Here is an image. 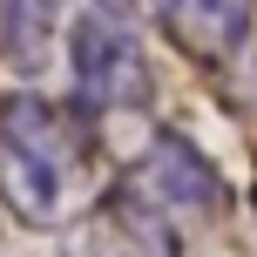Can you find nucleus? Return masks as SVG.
<instances>
[{
    "label": "nucleus",
    "mask_w": 257,
    "mask_h": 257,
    "mask_svg": "<svg viewBox=\"0 0 257 257\" xmlns=\"http://www.w3.org/2000/svg\"><path fill=\"white\" fill-rule=\"evenodd\" d=\"M68 81L81 115H142L156 95V68L128 14H75L68 21Z\"/></svg>",
    "instance_id": "nucleus-2"
},
{
    "label": "nucleus",
    "mask_w": 257,
    "mask_h": 257,
    "mask_svg": "<svg viewBox=\"0 0 257 257\" xmlns=\"http://www.w3.org/2000/svg\"><path fill=\"white\" fill-rule=\"evenodd\" d=\"M61 257H183V230L149 196L108 190L61 230Z\"/></svg>",
    "instance_id": "nucleus-3"
},
{
    "label": "nucleus",
    "mask_w": 257,
    "mask_h": 257,
    "mask_svg": "<svg viewBox=\"0 0 257 257\" xmlns=\"http://www.w3.org/2000/svg\"><path fill=\"white\" fill-rule=\"evenodd\" d=\"M68 34V0H0V54L21 75H34Z\"/></svg>",
    "instance_id": "nucleus-6"
},
{
    "label": "nucleus",
    "mask_w": 257,
    "mask_h": 257,
    "mask_svg": "<svg viewBox=\"0 0 257 257\" xmlns=\"http://www.w3.org/2000/svg\"><path fill=\"white\" fill-rule=\"evenodd\" d=\"M128 190L149 196V203L163 210V217H176V223H196V217H217L223 210V176H217V163H210L190 136H156L149 149H142Z\"/></svg>",
    "instance_id": "nucleus-4"
},
{
    "label": "nucleus",
    "mask_w": 257,
    "mask_h": 257,
    "mask_svg": "<svg viewBox=\"0 0 257 257\" xmlns=\"http://www.w3.org/2000/svg\"><path fill=\"white\" fill-rule=\"evenodd\" d=\"M163 27L203 61H230L250 34V0H169Z\"/></svg>",
    "instance_id": "nucleus-5"
},
{
    "label": "nucleus",
    "mask_w": 257,
    "mask_h": 257,
    "mask_svg": "<svg viewBox=\"0 0 257 257\" xmlns=\"http://www.w3.org/2000/svg\"><path fill=\"white\" fill-rule=\"evenodd\" d=\"M95 7H108V14H163L169 0H95Z\"/></svg>",
    "instance_id": "nucleus-7"
},
{
    "label": "nucleus",
    "mask_w": 257,
    "mask_h": 257,
    "mask_svg": "<svg viewBox=\"0 0 257 257\" xmlns=\"http://www.w3.org/2000/svg\"><path fill=\"white\" fill-rule=\"evenodd\" d=\"M95 203V136L48 95L0 102V210L27 230H68Z\"/></svg>",
    "instance_id": "nucleus-1"
}]
</instances>
